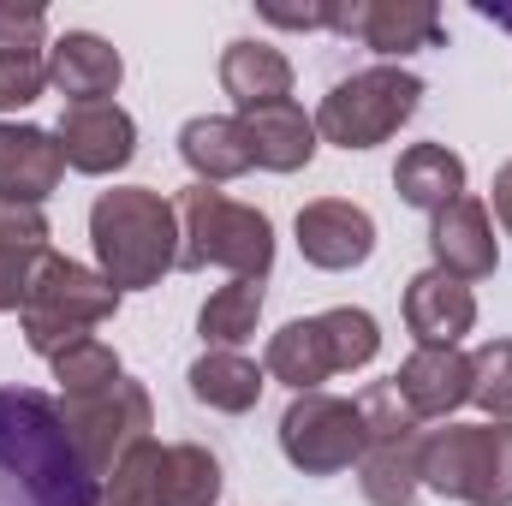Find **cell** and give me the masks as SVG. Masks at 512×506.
Segmentation results:
<instances>
[{
    "instance_id": "1",
    "label": "cell",
    "mask_w": 512,
    "mask_h": 506,
    "mask_svg": "<svg viewBox=\"0 0 512 506\" xmlns=\"http://www.w3.org/2000/svg\"><path fill=\"white\" fill-rule=\"evenodd\" d=\"M0 506H96L60 405L36 387H0Z\"/></svg>"
},
{
    "instance_id": "2",
    "label": "cell",
    "mask_w": 512,
    "mask_h": 506,
    "mask_svg": "<svg viewBox=\"0 0 512 506\" xmlns=\"http://www.w3.org/2000/svg\"><path fill=\"white\" fill-rule=\"evenodd\" d=\"M90 245L114 292L155 286L167 268H179V209L143 185L102 191L90 209Z\"/></svg>"
},
{
    "instance_id": "3",
    "label": "cell",
    "mask_w": 512,
    "mask_h": 506,
    "mask_svg": "<svg viewBox=\"0 0 512 506\" xmlns=\"http://www.w3.org/2000/svg\"><path fill=\"white\" fill-rule=\"evenodd\" d=\"M114 310H120V292L102 274H90L72 256L48 251L36 280H30V292H24V310H18L24 316V346L54 364L66 346L90 340V328H102Z\"/></svg>"
},
{
    "instance_id": "4",
    "label": "cell",
    "mask_w": 512,
    "mask_h": 506,
    "mask_svg": "<svg viewBox=\"0 0 512 506\" xmlns=\"http://www.w3.org/2000/svg\"><path fill=\"white\" fill-rule=\"evenodd\" d=\"M382 352V328L370 310H322V316H304V322H286L274 340H268V358L262 370L298 393H316L328 376L340 370H364L370 358Z\"/></svg>"
},
{
    "instance_id": "5",
    "label": "cell",
    "mask_w": 512,
    "mask_h": 506,
    "mask_svg": "<svg viewBox=\"0 0 512 506\" xmlns=\"http://www.w3.org/2000/svg\"><path fill=\"white\" fill-rule=\"evenodd\" d=\"M233 268L239 280H262L274 262V227L251 203L221 197L215 185L179 191V268Z\"/></svg>"
},
{
    "instance_id": "6",
    "label": "cell",
    "mask_w": 512,
    "mask_h": 506,
    "mask_svg": "<svg viewBox=\"0 0 512 506\" xmlns=\"http://www.w3.org/2000/svg\"><path fill=\"white\" fill-rule=\"evenodd\" d=\"M423 489L465 506H512V423H447L423 435Z\"/></svg>"
},
{
    "instance_id": "7",
    "label": "cell",
    "mask_w": 512,
    "mask_h": 506,
    "mask_svg": "<svg viewBox=\"0 0 512 506\" xmlns=\"http://www.w3.org/2000/svg\"><path fill=\"white\" fill-rule=\"evenodd\" d=\"M364 417V459H358V483L370 506H417L423 489V435H417V411L399 399L393 381L364 387L358 399Z\"/></svg>"
},
{
    "instance_id": "8",
    "label": "cell",
    "mask_w": 512,
    "mask_h": 506,
    "mask_svg": "<svg viewBox=\"0 0 512 506\" xmlns=\"http://www.w3.org/2000/svg\"><path fill=\"white\" fill-rule=\"evenodd\" d=\"M423 102V84L399 66H370V72H352L340 78L322 108H316V137L340 143V149H376L393 131L405 126Z\"/></svg>"
},
{
    "instance_id": "9",
    "label": "cell",
    "mask_w": 512,
    "mask_h": 506,
    "mask_svg": "<svg viewBox=\"0 0 512 506\" xmlns=\"http://www.w3.org/2000/svg\"><path fill=\"white\" fill-rule=\"evenodd\" d=\"M60 417H66V435H72L84 471L96 477V489H102V477L126 459L131 447H143L149 429H155V405H149V393L137 381H114L102 393H78V399L60 405Z\"/></svg>"
},
{
    "instance_id": "10",
    "label": "cell",
    "mask_w": 512,
    "mask_h": 506,
    "mask_svg": "<svg viewBox=\"0 0 512 506\" xmlns=\"http://www.w3.org/2000/svg\"><path fill=\"white\" fill-rule=\"evenodd\" d=\"M280 453L304 471V477H334L346 465L364 459V417L358 399H334V393H298L280 417Z\"/></svg>"
},
{
    "instance_id": "11",
    "label": "cell",
    "mask_w": 512,
    "mask_h": 506,
    "mask_svg": "<svg viewBox=\"0 0 512 506\" xmlns=\"http://www.w3.org/2000/svg\"><path fill=\"white\" fill-rule=\"evenodd\" d=\"M328 30L358 36L364 48L399 60L441 42V12L429 0H328Z\"/></svg>"
},
{
    "instance_id": "12",
    "label": "cell",
    "mask_w": 512,
    "mask_h": 506,
    "mask_svg": "<svg viewBox=\"0 0 512 506\" xmlns=\"http://www.w3.org/2000/svg\"><path fill=\"white\" fill-rule=\"evenodd\" d=\"M54 143H60L66 167H78V173H120L137 155V126L114 102H72L60 114Z\"/></svg>"
},
{
    "instance_id": "13",
    "label": "cell",
    "mask_w": 512,
    "mask_h": 506,
    "mask_svg": "<svg viewBox=\"0 0 512 506\" xmlns=\"http://www.w3.org/2000/svg\"><path fill=\"white\" fill-rule=\"evenodd\" d=\"M298 251H304L310 268H328V274L358 268V262H370V251H376V221L358 203H346V197L304 203L298 209Z\"/></svg>"
},
{
    "instance_id": "14",
    "label": "cell",
    "mask_w": 512,
    "mask_h": 506,
    "mask_svg": "<svg viewBox=\"0 0 512 506\" xmlns=\"http://www.w3.org/2000/svg\"><path fill=\"white\" fill-rule=\"evenodd\" d=\"M429 251H435V268L453 274V280H489L495 274V227H489V209L477 197H459L435 215L429 227Z\"/></svg>"
},
{
    "instance_id": "15",
    "label": "cell",
    "mask_w": 512,
    "mask_h": 506,
    "mask_svg": "<svg viewBox=\"0 0 512 506\" xmlns=\"http://www.w3.org/2000/svg\"><path fill=\"white\" fill-rule=\"evenodd\" d=\"M471 322H477V298L465 280L423 268L405 286V328L417 334V346H459L471 334Z\"/></svg>"
},
{
    "instance_id": "16",
    "label": "cell",
    "mask_w": 512,
    "mask_h": 506,
    "mask_svg": "<svg viewBox=\"0 0 512 506\" xmlns=\"http://www.w3.org/2000/svg\"><path fill=\"white\" fill-rule=\"evenodd\" d=\"M60 173H66V155H60L54 131L0 126V203L42 209V197H54Z\"/></svg>"
},
{
    "instance_id": "17",
    "label": "cell",
    "mask_w": 512,
    "mask_h": 506,
    "mask_svg": "<svg viewBox=\"0 0 512 506\" xmlns=\"http://www.w3.org/2000/svg\"><path fill=\"white\" fill-rule=\"evenodd\" d=\"M399 399L417 411V423L423 417H447V411H459L465 399H471V358L459 352V346H417L405 364H399Z\"/></svg>"
},
{
    "instance_id": "18",
    "label": "cell",
    "mask_w": 512,
    "mask_h": 506,
    "mask_svg": "<svg viewBox=\"0 0 512 506\" xmlns=\"http://www.w3.org/2000/svg\"><path fill=\"white\" fill-rule=\"evenodd\" d=\"M126 78V60L120 48H108L102 36L90 30H66L54 48H48V84L72 102H108Z\"/></svg>"
},
{
    "instance_id": "19",
    "label": "cell",
    "mask_w": 512,
    "mask_h": 506,
    "mask_svg": "<svg viewBox=\"0 0 512 506\" xmlns=\"http://www.w3.org/2000/svg\"><path fill=\"white\" fill-rule=\"evenodd\" d=\"M221 90L239 102V114L268 108V102H292V66L268 42H251V36L227 42V54H221Z\"/></svg>"
},
{
    "instance_id": "20",
    "label": "cell",
    "mask_w": 512,
    "mask_h": 506,
    "mask_svg": "<svg viewBox=\"0 0 512 506\" xmlns=\"http://www.w3.org/2000/svg\"><path fill=\"white\" fill-rule=\"evenodd\" d=\"M179 155L191 161L197 185H227L239 173H251V137H245V120H221V114H203V120H185L179 131Z\"/></svg>"
},
{
    "instance_id": "21",
    "label": "cell",
    "mask_w": 512,
    "mask_h": 506,
    "mask_svg": "<svg viewBox=\"0 0 512 506\" xmlns=\"http://www.w3.org/2000/svg\"><path fill=\"white\" fill-rule=\"evenodd\" d=\"M245 137H251L256 167H268V173H298V167H310V155H316V120H304L298 102L251 108V114H245Z\"/></svg>"
},
{
    "instance_id": "22",
    "label": "cell",
    "mask_w": 512,
    "mask_h": 506,
    "mask_svg": "<svg viewBox=\"0 0 512 506\" xmlns=\"http://www.w3.org/2000/svg\"><path fill=\"white\" fill-rule=\"evenodd\" d=\"M393 191H399L411 209L441 215L447 203L465 197V161H459L453 149H441V143H411V149L399 155V167H393Z\"/></svg>"
},
{
    "instance_id": "23",
    "label": "cell",
    "mask_w": 512,
    "mask_h": 506,
    "mask_svg": "<svg viewBox=\"0 0 512 506\" xmlns=\"http://www.w3.org/2000/svg\"><path fill=\"white\" fill-rule=\"evenodd\" d=\"M262 376L268 370H256L251 358H239V352H203L197 364H191V393L209 405V411H251L256 399H262Z\"/></svg>"
},
{
    "instance_id": "24",
    "label": "cell",
    "mask_w": 512,
    "mask_h": 506,
    "mask_svg": "<svg viewBox=\"0 0 512 506\" xmlns=\"http://www.w3.org/2000/svg\"><path fill=\"white\" fill-rule=\"evenodd\" d=\"M221 495V459L197 441H179L161 453V506H215Z\"/></svg>"
},
{
    "instance_id": "25",
    "label": "cell",
    "mask_w": 512,
    "mask_h": 506,
    "mask_svg": "<svg viewBox=\"0 0 512 506\" xmlns=\"http://www.w3.org/2000/svg\"><path fill=\"white\" fill-rule=\"evenodd\" d=\"M256 316H262V280H233L221 292H209L203 316H197V334L215 346V352H233L239 340L256 334Z\"/></svg>"
},
{
    "instance_id": "26",
    "label": "cell",
    "mask_w": 512,
    "mask_h": 506,
    "mask_svg": "<svg viewBox=\"0 0 512 506\" xmlns=\"http://www.w3.org/2000/svg\"><path fill=\"white\" fill-rule=\"evenodd\" d=\"M161 453L167 447H155V435L143 447H131L126 459L102 477L96 506H161Z\"/></svg>"
},
{
    "instance_id": "27",
    "label": "cell",
    "mask_w": 512,
    "mask_h": 506,
    "mask_svg": "<svg viewBox=\"0 0 512 506\" xmlns=\"http://www.w3.org/2000/svg\"><path fill=\"white\" fill-rule=\"evenodd\" d=\"M54 381H60L66 399H78V393H102V387L126 381V370H120L114 346L90 334V340H78V346H66V352L54 358Z\"/></svg>"
},
{
    "instance_id": "28",
    "label": "cell",
    "mask_w": 512,
    "mask_h": 506,
    "mask_svg": "<svg viewBox=\"0 0 512 506\" xmlns=\"http://www.w3.org/2000/svg\"><path fill=\"white\" fill-rule=\"evenodd\" d=\"M471 399L489 411V423H512V340L471 352Z\"/></svg>"
},
{
    "instance_id": "29",
    "label": "cell",
    "mask_w": 512,
    "mask_h": 506,
    "mask_svg": "<svg viewBox=\"0 0 512 506\" xmlns=\"http://www.w3.org/2000/svg\"><path fill=\"white\" fill-rule=\"evenodd\" d=\"M48 84V60L42 54H6L0 60V108H30Z\"/></svg>"
},
{
    "instance_id": "30",
    "label": "cell",
    "mask_w": 512,
    "mask_h": 506,
    "mask_svg": "<svg viewBox=\"0 0 512 506\" xmlns=\"http://www.w3.org/2000/svg\"><path fill=\"white\" fill-rule=\"evenodd\" d=\"M48 12L42 6H0V60L6 54H42Z\"/></svg>"
},
{
    "instance_id": "31",
    "label": "cell",
    "mask_w": 512,
    "mask_h": 506,
    "mask_svg": "<svg viewBox=\"0 0 512 506\" xmlns=\"http://www.w3.org/2000/svg\"><path fill=\"white\" fill-rule=\"evenodd\" d=\"M48 251H24V245H0V310H24V292L36 280Z\"/></svg>"
},
{
    "instance_id": "32",
    "label": "cell",
    "mask_w": 512,
    "mask_h": 506,
    "mask_svg": "<svg viewBox=\"0 0 512 506\" xmlns=\"http://www.w3.org/2000/svg\"><path fill=\"white\" fill-rule=\"evenodd\" d=\"M262 18L268 24H286V30H322L328 24V0H316V6H262Z\"/></svg>"
},
{
    "instance_id": "33",
    "label": "cell",
    "mask_w": 512,
    "mask_h": 506,
    "mask_svg": "<svg viewBox=\"0 0 512 506\" xmlns=\"http://www.w3.org/2000/svg\"><path fill=\"white\" fill-rule=\"evenodd\" d=\"M489 197H495V215H501V227L512 233V161L495 173V191H489Z\"/></svg>"
},
{
    "instance_id": "34",
    "label": "cell",
    "mask_w": 512,
    "mask_h": 506,
    "mask_svg": "<svg viewBox=\"0 0 512 506\" xmlns=\"http://www.w3.org/2000/svg\"><path fill=\"white\" fill-rule=\"evenodd\" d=\"M477 12H483L489 24H501V30H512V6H507V0H483Z\"/></svg>"
}]
</instances>
